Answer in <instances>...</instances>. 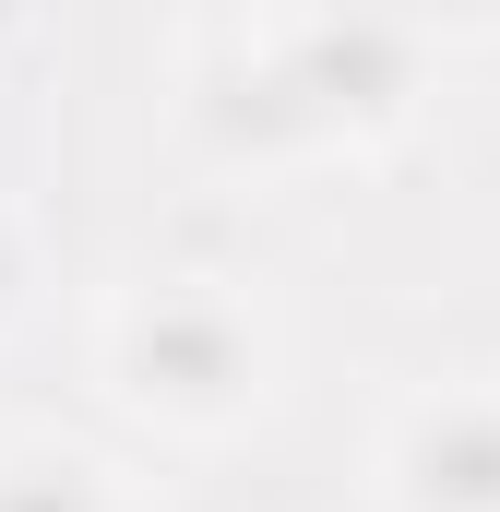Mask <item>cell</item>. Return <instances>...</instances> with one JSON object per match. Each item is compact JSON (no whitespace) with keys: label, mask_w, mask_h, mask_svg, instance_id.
<instances>
[{"label":"cell","mask_w":500,"mask_h":512,"mask_svg":"<svg viewBox=\"0 0 500 512\" xmlns=\"http://www.w3.org/2000/svg\"><path fill=\"white\" fill-rule=\"evenodd\" d=\"M429 108V36L393 0H310L274 24H227L179 72V120L215 143V167H358Z\"/></svg>","instance_id":"6da1fadb"},{"label":"cell","mask_w":500,"mask_h":512,"mask_svg":"<svg viewBox=\"0 0 500 512\" xmlns=\"http://www.w3.org/2000/svg\"><path fill=\"white\" fill-rule=\"evenodd\" d=\"M84 370L143 441L215 453L286 382V310L239 262H131L84 310Z\"/></svg>","instance_id":"7a4b0ae2"},{"label":"cell","mask_w":500,"mask_h":512,"mask_svg":"<svg viewBox=\"0 0 500 512\" xmlns=\"http://www.w3.org/2000/svg\"><path fill=\"white\" fill-rule=\"evenodd\" d=\"M358 489L370 512H500V370H429L381 393Z\"/></svg>","instance_id":"3957f363"},{"label":"cell","mask_w":500,"mask_h":512,"mask_svg":"<svg viewBox=\"0 0 500 512\" xmlns=\"http://www.w3.org/2000/svg\"><path fill=\"white\" fill-rule=\"evenodd\" d=\"M0 512H155V477L131 453H108V441L12 429L0 441Z\"/></svg>","instance_id":"277c9868"},{"label":"cell","mask_w":500,"mask_h":512,"mask_svg":"<svg viewBox=\"0 0 500 512\" xmlns=\"http://www.w3.org/2000/svg\"><path fill=\"white\" fill-rule=\"evenodd\" d=\"M12 286H24V227L0 215V310H12Z\"/></svg>","instance_id":"5b68a950"}]
</instances>
